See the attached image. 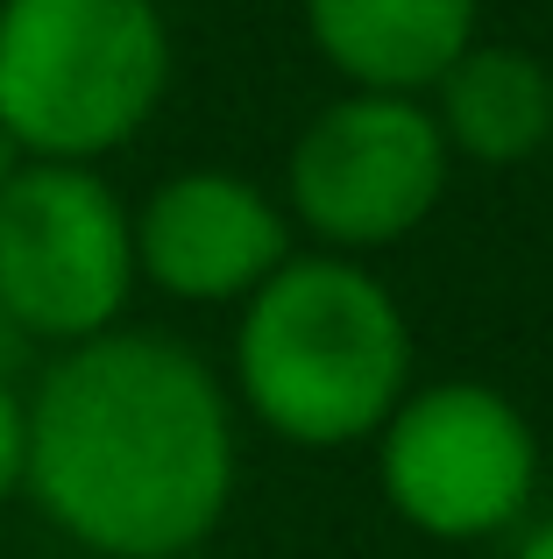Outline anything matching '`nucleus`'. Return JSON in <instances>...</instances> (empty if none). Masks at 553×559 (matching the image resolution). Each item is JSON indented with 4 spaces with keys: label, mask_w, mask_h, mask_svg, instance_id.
<instances>
[{
    "label": "nucleus",
    "mask_w": 553,
    "mask_h": 559,
    "mask_svg": "<svg viewBox=\"0 0 553 559\" xmlns=\"http://www.w3.org/2000/svg\"><path fill=\"white\" fill-rule=\"evenodd\" d=\"M22 489L85 552H199L235 496V418L213 369L164 333H93L28 396Z\"/></svg>",
    "instance_id": "f257e3e1"
},
{
    "label": "nucleus",
    "mask_w": 553,
    "mask_h": 559,
    "mask_svg": "<svg viewBox=\"0 0 553 559\" xmlns=\"http://www.w3.org/2000/svg\"><path fill=\"white\" fill-rule=\"evenodd\" d=\"M235 376L270 432L298 447H348L404 404L412 333L369 270L305 255L249 290Z\"/></svg>",
    "instance_id": "f03ea898"
},
{
    "label": "nucleus",
    "mask_w": 553,
    "mask_h": 559,
    "mask_svg": "<svg viewBox=\"0 0 553 559\" xmlns=\"http://www.w3.org/2000/svg\"><path fill=\"white\" fill-rule=\"evenodd\" d=\"M170 85L156 0H0V128L28 164H93Z\"/></svg>",
    "instance_id": "7ed1b4c3"
},
{
    "label": "nucleus",
    "mask_w": 553,
    "mask_h": 559,
    "mask_svg": "<svg viewBox=\"0 0 553 559\" xmlns=\"http://www.w3.org/2000/svg\"><path fill=\"white\" fill-rule=\"evenodd\" d=\"M136 290V219L93 164H22L0 185V319L22 341L114 333Z\"/></svg>",
    "instance_id": "20e7f679"
},
{
    "label": "nucleus",
    "mask_w": 553,
    "mask_h": 559,
    "mask_svg": "<svg viewBox=\"0 0 553 559\" xmlns=\"http://www.w3.org/2000/svg\"><path fill=\"white\" fill-rule=\"evenodd\" d=\"M532 425L483 382H433L384 418V496L426 538H490L532 503Z\"/></svg>",
    "instance_id": "39448f33"
},
{
    "label": "nucleus",
    "mask_w": 553,
    "mask_h": 559,
    "mask_svg": "<svg viewBox=\"0 0 553 559\" xmlns=\"http://www.w3.org/2000/svg\"><path fill=\"white\" fill-rule=\"evenodd\" d=\"M291 213L333 248H390L440 205L447 142L404 93H348L291 142Z\"/></svg>",
    "instance_id": "423d86ee"
},
{
    "label": "nucleus",
    "mask_w": 553,
    "mask_h": 559,
    "mask_svg": "<svg viewBox=\"0 0 553 559\" xmlns=\"http://www.w3.org/2000/svg\"><path fill=\"white\" fill-rule=\"evenodd\" d=\"M284 262V213L235 170H178L136 213V270L185 305L249 298Z\"/></svg>",
    "instance_id": "0eeeda50"
},
{
    "label": "nucleus",
    "mask_w": 553,
    "mask_h": 559,
    "mask_svg": "<svg viewBox=\"0 0 553 559\" xmlns=\"http://www.w3.org/2000/svg\"><path fill=\"white\" fill-rule=\"evenodd\" d=\"M305 22L362 93H412L475 43V0H305Z\"/></svg>",
    "instance_id": "6e6552de"
},
{
    "label": "nucleus",
    "mask_w": 553,
    "mask_h": 559,
    "mask_svg": "<svg viewBox=\"0 0 553 559\" xmlns=\"http://www.w3.org/2000/svg\"><path fill=\"white\" fill-rule=\"evenodd\" d=\"M440 142L475 164H518L553 135V71L511 43H469L440 71Z\"/></svg>",
    "instance_id": "1a4fd4ad"
},
{
    "label": "nucleus",
    "mask_w": 553,
    "mask_h": 559,
    "mask_svg": "<svg viewBox=\"0 0 553 559\" xmlns=\"http://www.w3.org/2000/svg\"><path fill=\"white\" fill-rule=\"evenodd\" d=\"M22 467H28V396L0 369V503L22 489Z\"/></svg>",
    "instance_id": "9d476101"
},
{
    "label": "nucleus",
    "mask_w": 553,
    "mask_h": 559,
    "mask_svg": "<svg viewBox=\"0 0 553 559\" xmlns=\"http://www.w3.org/2000/svg\"><path fill=\"white\" fill-rule=\"evenodd\" d=\"M518 559H553V518H546V524H532V532L518 538Z\"/></svg>",
    "instance_id": "9b49d317"
},
{
    "label": "nucleus",
    "mask_w": 553,
    "mask_h": 559,
    "mask_svg": "<svg viewBox=\"0 0 553 559\" xmlns=\"http://www.w3.org/2000/svg\"><path fill=\"white\" fill-rule=\"evenodd\" d=\"M22 164H28V156L14 150V135H8V128H0V185H8V178H14V170H22Z\"/></svg>",
    "instance_id": "f8f14e48"
},
{
    "label": "nucleus",
    "mask_w": 553,
    "mask_h": 559,
    "mask_svg": "<svg viewBox=\"0 0 553 559\" xmlns=\"http://www.w3.org/2000/svg\"><path fill=\"white\" fill-rule=\"evenodd\" d=\"M14 341H22V333H14L8 319H0V369H8V361H14Z\"/></svg>",
    "instance_id": "ddd939ff"
},
{
    "label": "nucleus",
    "mask_w": 553,
    "mask_h": 559,
    "mask_svg": "<svg viewBox=\"0 0 553 559\" xmlns=\"http://www.w3.org/2000/svg\"><path fill=\"white\" fill-rule=\"evenodd\" d=\"M170 559H213V552H170Z\"/></svg>",
    "instance_id": "4468645a"
}]
</instances>
